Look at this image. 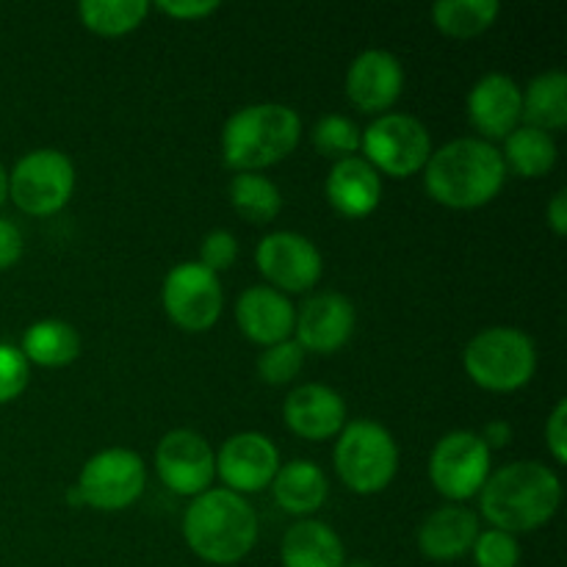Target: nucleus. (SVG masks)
<instances>
[{"label":"nucleus","mask_w":567,"mask_h":567,"mask_svg":"<svg viewBox=\"0 0 567 567\" xmlns=\"http://www.w3.org/2000/svg\"><path fill=\"white\" fill-rule=\"evenodd\" d=\"M502 6L496 0H441L432 6V20L454 39H471L485 33L496 22Z\"/></svg>","instance_id":"cd10ccee"},{"label":"nucleus","mask_w":567,"mask_h":567,"mask_svg":"<svg viewBox=\"0 0 567 567\" xmlns=\"http://www.w3.org/2000/svg\"><path fill=\"white\" fill-rule=\"evenodd\" d=\"M147 0H83L78 6L83 25L100 37H122L138 28L147 17Z\"/></svg>","instance_id":"c85d7f7f"},{"label":"nucleus","mask_w":567,"mask_h":567,"mask_svg":"<svg viewBox=\"0 0 567 567\" xmlns=\"http://www.w3.org/2000/svg\"><path fill=\"white\" fill-rule=\"evenodd\" d=\"M282 419L293 435L305 441H327L347 426V404L330 385L305 382L286 396Z\"/></svg>","instance_id":"a211bd4d"},{"label":"nucleus","mask_w":567,"mask_h":567,"mask_svg":"<svg viewBox=\"0 0 567 567\" xmlns=\"http://www.w3.org/2000/svg\"><path fill=\"white\" fill-rule=\"evenodd\" d=\"M6 199H9V172L0 164V208H3Z\"/></svg>","instance_id":"ea45409f"},{"label":"nucleus","mask_w":567,"mask_h":567,"mask_svg":"<svg viewBox=\"0 0 567 567\" xmlns=\"http://www.w3.org/2000/svg\"><path fill=\"white\" fill-rule=\"evenodd\" d=\"M360 150L377 172L410 177L424 169L432 155V136L424 122L410 114H380L360 131Z\"/></svg>","instance_id":"6e6552de"},{"label":"nucleus","mask_w":567,"mask_h":567,"mask_svg":"<svg viewBox=\"0 0 567 567\" xmlns=\"http://www.w3.org/2000/svg\"><path fill=\"white\" fill-rule=\"evenodd\" d=\"M155 468L172 493L197 498L214 485L216 454L194 430H172L155 449Z\"/></svg>","instance_id":"ddd939ff"},{"label":"nucleus","mask_w":567,"mask_h":567,"mask_svg":"<svg viewBox=\"0 0 567 567\" xmlns=\"http://www.w3.org/2000/svg\"><path fill=\"white\" fill-rule=\"evenodd\" d=\"M324 192L338 214L347 219H363V216L374 214L382 199L380 172L360 155L341 158L332 164Z\"/></svg>","instance_id":"412c9836"},{"label":"nucleus","mask_w":567,"mask_h":567,"mask_svg":"<svg viewBox=\"0 0 567 567\" xmlns=\"http://www.w3.org/2000/svg\"><path fill=\"white\" fill-rule=\"evenodd\" d=\"M230 205L241 219L252 225H269L282 208V194L275 181L260 172H238L230 183Z\"/></svg>","instance_id":"bb28decb"},{"label":"nucleus","mask_w":567,"mask_h":567,"mask_svg":"<svg viewBox=\"0 0 567 567\" xmlns=\"http://www.w3.org/2000/svg\"><path fill=\"white\" fill-rule=\"evenodd\" d=\"M524 89L504 72H487L468 94V120L487 138H507L520 125Z\"/></svg>","instance_id":"f3484780"},{"label":"nucleus","mask_w":567,"mask_h":567,"mask_svg":"<svg viewBox=\"0 0 567 567\" xmlns=\"http://www.w3.org/2000/svg\"><path fill=\"white\" fill-rule=\"evenodd\" d=\"M20 352L25 354L28 363H37L42 369H61L81 354V336L66 321L42 319L28 327Z\"/></svg>","instance_id":"393cba45"},{"label":"nucleus","mask_w":567,"mask_h":567,"mask_svg":"<svg viewBox=\"0 0 567 567\" xmlns=\"http://www.w3.org/2000/svg\"><path fill=\"white\" fill-rule=\"evenodd\" d=\"M302 136V122L291 105L252 103L230 114L221 127V155L230 169L260 172L288 158Z\"/></svg>","instance_id":"20e7f679"},{"label":"nucleus","mask_w":567,"mask_h":567,"mask_svg":"<svg viewBox=\"0 0 567 567\" xmlns=\"http://www.w3.org/2000/svg\"><path fill=\"white\" fill-rule=\"evenodd\" d=\"M354 321H358V313H354L352 299L338 291H321L305 299L293 321V332L305 352L332 354L347 347L354 332Z\"/></svg>","instance_id":"2eb2a0df"},{"label":"nucleus","mask_w":567,"mask_h":567,"mask_svg":"<svg viewBox=\"0 0 567 567\" xmlns=\"http://www.w3.org/2000/svg\"><path fill=\"white\" fill-rule=\"evenodd\" d=\"M236 255H238V238L233 236L230 230H210L208 236L203 238V244H199L197 264H203L205 269L219 275V271L230 269Z\"/></svg>","instance_id":"72a5a7b5"},{"label":"nucleus","mask_w":567,"mask_h":567,"mask_svg":"<svg viewBox=\"0 0 567 567\" xmlns=\"http://www.w3.org/2000/svg\"><path fill=\"white\" fill-rule=\"evenodd\" d=\"M313 147L327 158H352L360 153V127L343 114H327L313 127Z\"/></svg>","instance_id":"c756f323"},{"label":"nucleus","mask_w":567,"mask_h":567,"mask_svg":"<svg viewBox=\"0 0 567 567\" xmlns=\"http://www.w3.org/2000/svg\"><path fill=\"white\" fill-rule=\"evenodd\" d=\"M282 567H347V548L324 520H299L280 546Z\"/></svg>","instance_id":"4be33fe9"},{"label":"nucleus","mask_w":567,"mask_h":567,"mask_svg":"<svg viewBox=\"0 0 567 567\" xmlns=\"http://www.w3.org/2000/svg\"><path fill=\"white\" fill-rule=\"evenodd\" d=\"M269 487L275 493V502L291 515H313L330 493L324 471L313 460H291L280 465Z\"/></svg>","instance_id":"5701e85b"},{"label":"nucleus","mask_w":567,"mask_h":567,"mask_svg":"<svg viewBox=\"0 0 567 567\" xmlns=\"http://www.w3.org/2000/svg\"><path fill=\"white\" fill-rule=\"evenodd\" d=\"M347 567H371L369 563H352V565H347Z\"/></svg>","instance_id":"79ce46f5"},{"label":"nucleus","mask_w":567,"mask_h":567,"mask_svg":"<svg viewBox=\"0 0 567 567\" xmlns=\"http://www.w3.org/2000/svg\"><path fill=\"white\" fill-rule=\"evenodd\" d=\"M507 181L502 150L485 138H454L430 155L424 166V186L435 203L446 208H482L502 192Z\"/></svg>","instance_id":"f03ea898"},{"label":"nucleus","mask_w":567,"mask_h":567,"mask_svg":"<svg viewBox=\"0 0 567 567\" xmlns=\"http://www.w3.org/2000/svg\"><path fill=\"white\" fill-rule=\"evenodd\" d=\"M66 502H70L72 507H81L83 498H81V493H78V487H70V491H66Z\"/></svg>","instance_id":"a19ab883"},{"label":"nucleus","mask_w":567,"mask_h":567,"mask_svg":"<svg viewBox=\"0 0 567 567\" xmlns=\"http://www.w3.org/2000/svg\"><path fill=\"white\" fill-rule=\"evenodd\" d=\"M236 321L252 343L275 347V343L291 338L297 310L277 288L249 286L236 302Z\"/></svg>","instance_id":"6ab92c4d"},{"label":"nucleus","mask_w":567,"mask_h":567,"mask_svg":"<svg viewBox=\"0 0 567 567\" xmlns=\"http://www.w3.org/2000/svg\"><path fill=\"white\" fill-rule=\"evenodd\" d=\"M520 122L537 131H563L567 125V75L563 70H548L532 78L524 92Z\"/></svg>","instance_id":"b1692460"},{"label":"nucleus","mask_w":567,"mask_h":567,"mask_svg":"<svg viewBox=\"0 0 567 567\" xmlns=\"http://www.w3.org/2000/svg\"><path fill=\"white\" fill-rule=\"evenodd\" d=\"M161 302L166 316L177 327L188 332H203L219 321L225 308V293H221L219 275L205 269L197 260L177 264L161 286Z\"/></svg>","instance_id":"9b49d317"},{"label":"nucleus","mask_w":567,"mask_h":567,"mask_svg":"<svg viewBox=\"0 0 567 567\" xmlns=\"http://www.w3.org/2000/svg\"><path fill=\"white\" fill-rule=\"evenodd\" d=\"M255 264L271 288L288 293H305L321 280L324 260L310 238L291 230H277L260 238Z\"/></svg>","instance_id":"f8f14e48"},{"label":"nucleus","mask_w":567,"mask_h":567,"mask_svg":"<svg viewBox=\"0 0 567 567\" xmlns=\"http://www.w3.org/2000/svg\"><path fill=\"white\" fill-rule=\"evenodd\" d=\"M504 166L520 177H543L554 169L559 153L551 133L537 127L518 125L504 138Z\"/></svg>","instance_id":"a878e982"},{"label":"nucleus","mask_w":567,"mask_h":567,"mask_svg":"<svg viewBox=\"0 0 567 567\" xmlns=\"http://www.w3.org/2000/svg\"><path fill=\"white\" fill-rule=\"evenodd\" d=\"M546 446L559 465L567 463V402L559 399L546 421Z\"/></svg>","instance_id":"f704fd0d"},{"label":"nucleus","mask_w":567,"mask_h":567,"mask_svg":"<svg viewBox=\"0 0 567 567\" xmlns=\"http://www.w3.org/2000/svg\"><path fill=\"white\" fill-rule=\"evenodd\" d=\"M22 247H25V241H22L20 227L0 216V271L11 269L22 258Z\"/></svg>","instance_id":"c9c22d12"},{"label":"nucleus","mask_w":567,"mask_h":567,"mask_svg":"<svg viewBox=\"0 0 567 567\" xmlns=\"http://www.w3.org/2000/svg\"><path fill=\"white\" fill-rule=\"evenodd\" d=\"M305 349L297 341H280L275 347H266V352L258 358L260 380L269 385H286L302 371Z\"/></svg>","instance_id":"7c9ffc66"},{"label":"nucleus","mask_w":567,"mask_h":567,"mask_svg":"<svg viewBox=\"0 0 567 567\" xmlns=\"http://www.w3.org/2000/svg\"><path fill=\"white\" fill-rule=\"evenodd\" d=\"M480 537V518L474 509L446 504L426 515L419 529V548L432 563H454L471 554Z\"/></svg>","instance_id":"aec40b11"},{"label":"nucleus","mask_w":567,"mask_h":567,"mask_svg":"<svg viewBox=\"0 0 567 567\" xmlns=\"http://www.w3.org/2000/svg\"><path fill=\"white\" fill-rule=\"evenodd\" d=\"M474 563L476 567H518L520 565V546L515 535L502 529H487L480 532L474 548Z\"/></svg>","instance_id":"2f4dec72"},{"label":"nucleus","mask_w":567,"mask_h":567,"mask_svg":"<svg viewBox=\"0 0 567 567\" xmlns=\"http://www.w3.org/2000/svg\"><path fill=\"white\" fill-rule=\"evenodd\" d=\"M31 380V363L25 354L11 343H0V404H9L20 396Z\"/></svg>","instance_id":"473e14b6"},{"label":"nucleus","mask_w":567,"mask_h":567,"mask_svg":"<svg viewBox=\"0 0 567 567\" xmlns=\"http://www.w3.org/2000/svg\"><path fill=\"white\" fill-rule=\"evenodd\" d=\"M147 485L144 460L131 449H105L97 452L78 476V493L83 504L103 513H116L138 502Z\"/></svg>","instance_id":"1a4fd4ad"},{"label":"nucleus","mask_w":567,"mask_h":567,"mask_svg":"<svg viewBox=\"0 0 567 567\" xmlns=\"http://www.w3.org/2000/svg\"><path fill=\"white\" fill-rule=\"evenodd\" d=\"M563 502V482L557 471L535 460L504 465L502 471L487 476L480 491V507L493 529L535 532L557 515Z\"/></svg>","instance_id":"f257e3e1"},{"label":"nucleus","mask_w":567,"mask_h":567,"mask_svg":"<svg viewBox=\"0 0 567 567\" xmlns=\"http://www.w3.org/2000/svg\"><path fill=\"white\" fill-rule=\"evenodd\" d=\"M72 192L75 166L61 150H31L9 172V197L28 216L59 214L70 203Z\"/></svg>","instance_id":"0eeeda50"},{"label":"nucleus","mask_w":567,"mask_h":567,"mask_svg":"<svg viewBox=\"0 0 567 567\" xmlns=\"http://www.w3.org/2000/svg\"><path fill=\"white\" fill-rule=\"evenodd\" d=\"M491 476V449L476 432H449L435 443L430 457V480L441 496L468 502L480 496Z\"/></svg>","instance_id":"9d476101"},{"label":"nucleus","mask_w":567,"mask_h":567,"mask_svg":"<svg viewBox=\"0 0 567 567\" xmlns=\"http://www.w3.org/2000/svg\"><path fill=\"white\" fill-rule=\"evenodd\" d=\"M280 471V452L260 432H238L221 443L216 454V474L233 493H260Z\"/></svg>","instance_id":"4468645a"},{"label":"nucleus","mask_w":567,"mask_h":567,"mask_svg":"<svg viewBox=\"0 0 567 567\" xmlns=\"http://www.w3.org/2000/svg\"><path fill=\"white\" fill-rule=\"evenodd\" d=\"M546 219H548V227H551L557 236H565L567 233V192L565 188H559V192L551 197V203H548V208H546Z\"/></svg>","instance_id":"4c0bfd02"},{"label":"nucleus","mask_w":567,"mask_h":567,"mask_svg":"<svg viewBox=\"0 0 567 567\" xmlns=\"http://www.w3.org/2000/svg\"><path fill=\"white\" fill-rule=\"evenodd\" d=\"M183 537L203 563L236 565L258 543V515L238 493L210 487L188 504Z\"/></svg>","instance_id":"7ed1b4c3"},{"label":"nucleus","mask_w":567,"mask_h":567,"mask_svg":"<svg viewBox=\"0 0 567 567\" xmlns=\"http://www.w3.org/2000/svg\"><path fill=\"white\" fill-rule=\"evenodd\" d=\"M404 89L402 61L380 48L363 50L347 72V97L365 114H382Z\"/></svg>","instance_id":"dca6fc26"},{"label":"nucleus","mask_w":567,"mask_h":567,"mask_svg":"<svg viewBox=\"0 0 567 567\" xmlns=\"http://www.w3.org/2000/svg\"><path fill=\"white\" fill-rule=\"evenodd\" d=\"M158 9L175 20H199L219 9L216 0H161Z\"/></svg>","instance_id":"e433bc0d"},{"label":"nucleus","mask_w":567,"mask_h":567,"mask_svg":"<svg viewBox=\"0 0 567 567\" xmlns=\"http://www.w3.org/2000/svg\"><path fill=\"white\" fill-rule=\"evenodd\" d=\"M480 437L487 449H504L513 443V426H509V421H487Z\"/></svg>","instance_id":"58836bf2"},{"label":"nucleus","mask_w":567,"mask_h":567,"mask_svg":"<svg viewBox=\"0 0 567 567\" xmlns=\"http://www.w3.org/2000/svg\"><path fill=\"white\" fill-rule=\"evenodd\" d=\"M463 365L485 391L509 393L529 385L537 369V349L518 327H487L468 341Z\"/></svg>","instance_id":"39448f33"},{"label":"nucleus","mask_w":567,"mask_h":567,"mask_svg":"<svg viewBox=\"0 0 567 567\" xmlns=\"http://www.w3.org/2000/svg\"><path fill=\"white\" fill-rule=\"evenodd\" d=\"M336 471L349 491L360 496L382 493L399 471V446L380 421H349L338 432Z\"/></svg>","instance_id":"423d86ee"}]
</instances>
